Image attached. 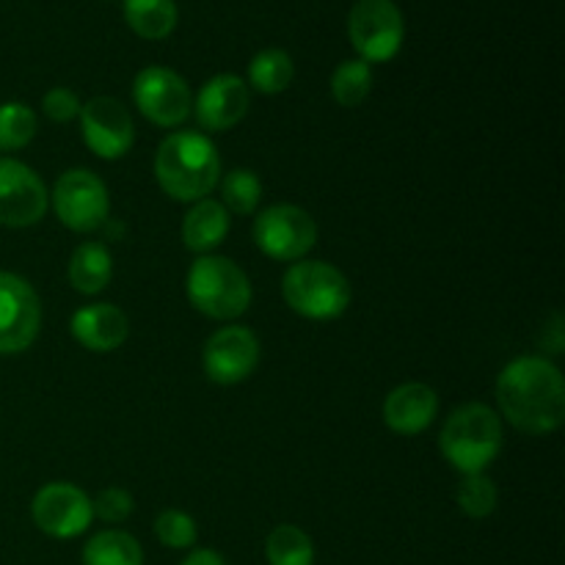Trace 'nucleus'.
Listing matches in <instances>:
<instances>
[{
    "instance_id": "nucleus-1",
    "label": "nucleus",
    "mask_w": 565,
    "mask_h": 565,
    "mask_svg": "<svg viewBox=\"0 0 565 565\" xmlns=\"http://www.w3.org/2000/svg\"><path fill=\"white\" fill-rule=\"evenodd\" d=\"M497 403L502 417L522 434H555L565 419L563 373L544 356L513 359L497 379Z\"/></svg>"
},
{
    "instance_id": "nucleus-2",
    "label": "nucleus",
    "mask_w": 565,
    "mask_h": 565,
    "mask_svg": "<svg viewBox=\"0 0 565 565\" xmlns=\"http://www.w3.org/2000/svg\"><path fill=\"white\" fill-rule=\"evenodd\" d=\"M154 177L177 202L207 199L221 180L218 149L199 130L171 132L154 154Z\"/></svg>"
},
{
    "instance_id": "nucleus-3",
    "label": "nucleus",
    "mask_w": 565,
    "mask_h": 565,
    "mask_svg": "<svg viewBox=\"0 0 565 565\" xmlns=\"http://www.w3.org/2000/svg\"><path fill=\"white\" fill-rule=\"evenodd\" d=\"M445 461L461 475L486 472L502 450V419L486 403H463L445 419L439 434Z\"/></svg>"
},
{
    "instance_id": "nucleus-4",
    "label": "nucleus",
    "mask_w": 565,
    "mask_h": 565,
    "mask_svg": "<svg viewBox=\"0 0 565 565\" xmlns=\"http://www.w3.org/2000/svg\"><path fill=\"white\" fill-rule=\"evenodd\" d=\"M188 301L213 320H235L252 307V281L246 270L221 254H202L185 279Z\"/></svg>"
},
{
    "instance_id": "nucleus-5",
    "label": "nucleus",
    "mask_w": 565,
    "mask_h": 565,
    "mask_svg": "<svg viewBox=\"0 0 565 565\" xmlns=\"http://www.w3.org/2000/svg\"><path fill=\"white\" fill-rule=\"evenodd\" d=\"M287 307L307 320H334L351 307L345 274L323 259H298L281 279Z\"/></svg>"
},
{
    "instance_id": "nucleus-6",
    "label": "nucleus",
    "mask_w": 565,
    "mask_h": 565,
    "mask_svg": "<svg viewBox=\"0 0 565 565\" xmlns=\"http://www.w3.org/2000/svg\"><path fill=\"white\" fill-rule=\"evenodd\" d=\"M348 36L367 64L392 61L403 47L406 25L395 0H356L348 14Z\"/></svg>"
},
{
    "instance_id": "nucleus-7",
    "label": "nucleus",
    "mask_w": 565,
    "mask_h": 565,
    "mask_svg": "<svg viewBox=\"0 0 565 565\" xmlns=\"http://www.w3.org/2000/svg\"><path fill=\"white\" fill-rule=\"evenodd\" d=\"M50 202L61 224L72 232H97L108 224V188L88 169L64 171L55 180Z\"/></svg>"
},
{
    "instance_id": "nucleus-8",
    "label": "nucleus",
    "mask_w": 565,
    "mask_h": 565,
    "mask_svg": "<svg viewBox=\"0 0 565 565\" xmlns=\"http://www.w3.org/2000/svg\"><path fill=\"white\" fill-rule=\"evenodd\" d=\"M252 235L265 257L276 263H298L315 248L318 224L296 204H274L254 218Z\"/></svg>"
},
{
    "instance_id": "nucleus-9",
    "label": "nucleus",
    "mask_w": 565,
    "mask_h": 565,
    "mask_svg": "<svg viewBox=\"0 0 565 565\" xmlns=\"http://www.w3.org/2000/svg\"><path fill=\"white\" fill-rule=\"evenodd\" d=\"M132 99L141 116L158 127H180L193 110L191 86L169 66H147L132 81Z\"/></svg>"
},
{
    "instance_id": "nucleus-10",
    "label": "nucleus",
    "mask_w": 565,
    "mask_h": 565,
    "mask_svg": "<svg viewBox=\"0 0 565 565\" xmlns=\"http://www.w3.org/2000/svg\"><path fill=\"white\" fill-rule=\"evenodd\" d=\"M42 329V303L31 281L0 270V353H22Z\"/></svg>"
},
{
    "instance_id": "nucleus-11",
    "label": "nucleus",
    "mask_w": 565,
    "mask_h": 565,
    "mask_svg": "<svg viewBox=\"0 0 565 565\" xmlns=\"http://www.w3.org/2000/svg\"><path fill=\"white\" fill-rule=\"evenodd\" d=\"M33 524L44 535L58 541L77 539L94 522V508L86 491L72 483H47L33 494Z\"/></svg>"
},
{
    "instance_id": "nucleus-12",
    "label": "nucleus",
    "mask_w": 565,
    "mask_h": 565,
    "mask_svg": "<svg viewBox=\"0 0 565 565\" xmlns=\"http://www.w3.org/2000/svg\"><path fill=\"white\" fill-rule=\"evenodd\" d=\"M50 193L42 177L22 160L0 158V224L25 230L47 213Z\"/></svg>"
},
{
    "instance_id": "nucleus-13",
    "label": "nucleus",
    "mask_w": 565,
    "mask_h": 565,
    "mask_svg": "<svg viewBox=\"0 0 565 565\" xmlns=\"http://www.w3.org/2000/svg\"><path fill=\"white\" fill-rule=\"evenodd\" d=\"M81 132L88 152L103 160L125 158L136 141L130 110L116 97H94L81 108Z\"/></svg>"
},
{
    "instance_id": "nucleus-14",
    "label": "nucleus",
    "mask_w": 565,
    "mask_h": 565,
    "mask_svg": "<svg viewBox=\"0 0 565 565\" xmlns=\"http://www.w3.org/2000/svg\"><path fill=\"white\" fill-rule=\"evenodd\" d=\"M259 362V340L246 326H224L204 342L202 364L210 381L232 386L246 381Z\"/></svg>"
},
{
    "instance_id": "nucleus-15",
    "label": "nucleus",
    "mask_w": 565,
    "mask_h": 565,
    "mask_svg": "<svg viewBox=\"0 0 565 565\" xmlns=\"http://www.w3.org/2000/svg\"><path fill=\"white\" fill-rule=\"evenodd\" d=\"M252 105V92L248 83L237 75H215L199 88L193 99V114L202 130L207 132H226L235 125H241L243 116L248 114Z\"/></svg>"
},
{
    "instance_id": "nucleus-16",
    "label": "nucleus",
    "mask_w": 565,
    "mask_h": 565,
    "mask_svg": "<svg viewBox=\"0 0 565 565\" xmlns=\"http://www.w3.org/2000/svg\"><path fill=\"white\" fill-rule=\"evenodd\" d=\"M436 412H439V397H436L434 386L423 384V381H408L386 395L381 417H384L386 428L395 430L397 436H417L428 430Z\"/></svg>"
},
{
    "instance_id": "nucleus-17",
    "label": "nucleus",
    "mask_w": 565,
    "mask_h": 565,
    "mask_svg": "<svg viewBox=\"0 0 565 565\" xmlns=\"http://www.w3.org/2000/svg\"><path fill=\"white\" fill-rule=\"evenodd\" d=\"M70 331L86 351L110 353L125 345L130 320L116 303H88L72 315Z\"/></svg>"
},
{
    "instance_id": "nucleus-18",
    "label": "nucleus",
    "mask_w": 565,
    "mask_h": 565,
    "mask_svg": "<svg viewBox=\"0 0 565 565\" xmlns=\"http://www.w3.org/2000/svg\"><path fill=\"white\" fill-rule=\"evenodd\" d=\"M230 235V213L215 199H199L182 218V243L193 254H210Z\"/></svg>"
},
{
    "instance_id": "nucleus-19",
    "label": "nucleus",
    "mask_w": 565,
    "mask_h": 565,
    "mask_svg": "<svg viewBox=\"0 0 565 565\" xmlns=\"http://www.w3.org/2000/svg\"><path fill=\"white\" fill-rule=\"evenodd\" d=\"M114 257L103 243H81L70 257V285L83 296H97L110 285Z\"/></svg>"
},
{
    "instance_id": "nucleus-20",
    "label": "nucleus",
    "mask_w": 565,
    "mask_h": 565,
    "mask_svg": "<svg viewBox=\"0 0 565 565\" xmlns=\"http://www.w3.org/2000/svg\"><path fill=\"white\" fill-rule=\"evenodd\" d=\"M83 565H143V550L125 530H103L83 546Z\"/></svg>"
},
{
    "instance_id": "nucleus-21",
    "label": "nucleus",
    "mask_w": 565,
    "mask_h": 565,
    "mask_svg": "<svg viewBox=\"0 0 565 565\" xmlns=\"http://www.w3.org/2000/svg\"><path fill=\"white\" fill-rule=\"evenodd\" d=\"M125 20L141 39H166L177 28L174 0H125Z\"/></svg>"
},
{
    "instance_id": "nucleus-22",
    "label": "nucleus",
    "mask_w": 565,
    "mask_h": 565,
    "mask_svg": "<svg viewBox=\"0 0 565 565\" xmlns=\"http://www.w3.org/2000/svg\"><path fill=\"white\" fill-rule=\"evenodd\" d=\"M292 77H296V64L287 50H259L248 64V86L257 88L259 94H281L290 88Z\"/></svg>"
},
{
    "instance_id": "nucleus-23",
    "label": "nucleus",
    "mask_w": 565,
    "mask_h": 565,
    "mask_svg": "<svg viewBox=\"0 0 565 565\" xmlns=\"http://www.w3.org/2000/svg\"><path fill=\"white\" fill-rule=\"evenodd\" d=\"M268 565H315V544L296 524H279L265 539Z\"/></svg>"
},
{
    "instance_id": "nucleus-24",
    "label": "nucleus",
    "mask_w": 565,
    "mask_h": 565,
    "mask_svg": "<svg viewBox=\"0 0 565 565\" xmlns=\"http://www.w3.org/2000/svg\"><path fill=\"white\" fill-rule=\"evenodd\" d=\"M370 88H373V70L367 61L351 58L342 61L331 75V94L342 108H356L367 99Z\"/></svg>"
},
{
    "instance_id": "nucleus-25",
    "label": "nucleus",
    "mask_w": 565,
    "mask_h": 565,
    "mask_svg": "<svg viewBox=\"0 0 565 565\" xmlns=\"http://www.w3.org/2000/svg\"><path fill=\"white\" fill-rule=\"evenodd\" d=\"M39 130L36 114L25 103H3L0 105V152H17L33 141Z\"/></svg>"
},
{
    "instance_id": "nucleus-26",
    "label": "nucleus",
    "mask_w": 565,
    "mask_h": 565,
    "mask_svg": "<svg viewBox=\"0 0 565 565\" xmlns=\"http://www.w3.org/2000/svg\"><path fill=\"white\" fill-rule=\"evenodd\" d=\"M263 199V182L252 169H232L221 180V204L226 213L252 215Z\"/></svg>"
},
{
    "instance_id": "nucleus-27",
    "label": "nucleus",
    "mask_w": 565,
    "mask_h": 565,
    "mask_svg": "<svg viewBox=\"0 0 565 565\" xmlns=\"http://www.w3.org/2000/svg\"><path fill=\"white\" fill-rule=\"evenodd\" d=\"M458 508L467 513L469 519H489L491 513L497 511V486L494 480L489 478L486 472L478 475H463V480L458 483Z\"/></svg>"
},
{
    "instance_id": "nucleus-28",
    "label": "nucleus",
    "mask_w": 565,
    "mask_h": 565,
    "mask_svg": "<svg viewBox=\"0 0 565 565\" xmlns=\"http://www.w3.org/2000/svg\"><path fill=\"white\" fill-rule=\"evenodd\" d=\"M154 535L169 550H191L199 539V530L193 516H188L185 511H177V508H169V511H160L158 519H154Z\"/></svg>"
},
{
    "instance_id": "nucleus-29",
    "label": "nucleus",
    "mask_w": 565,
    "mask_h": 565,
    "mask_svg": "<svg viewBox=\"0 0 565 565\" xmlns=\"http://www.w3.org/2000/svg\"><path fill=\"white\" fill-rule=\"evenodd\" d=\"M94 516L103 519L108 524H121L132 516L136 511V500H132L130 491L119 489V486H110L97 494V500H92Z\"/></svg>"
},
{
    "instance_id": "nucleus-30",
    "label": "nucleus",
    "mask_w": 565,
    "mask_h": 565,
    "mask_svg": "<svg viewBox=\"0 0 565 565\" xmlns=\"http://www.w3.org/2000/svg\"><path fill=\"white\" fill-rule=\"evenodd\" d=\"M81 99L72 88L66 86H55L44 94L42 99V110L50 121H58V125H66V121L77 119L81 116Z\"/></svg>"
},
{
    "instance_id": "nucleus-31",
    "label": "nucleus",
    "mask_w": 565,
    "mask_h": 565,
    "mask_svg": "<svg viewBox=\"0 0 565 565\" xmlns=\"http://www.w3.org/2000/svg\"><path fill=\"white\" fill-rule=\"evenodd\" d=\"M180 565H226L224 557L213 550H193Z\"/></svg>"
}]
</instances>
